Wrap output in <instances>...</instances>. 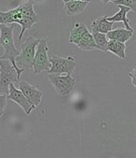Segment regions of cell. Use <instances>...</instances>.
Segmentation results:
<instances>
[{"label":"cell","instance_id":"cell-1","mask_svg":"<svg viewBox=\"0 0 136 158\" xmlns=\"http://www.w3.org/2000/svg\"><path fill=\"white\" fill-rule=\"evenodd\" d=\"M15 24L10 26L0 24V45L4 48V52L0 56L1 60H9L13 68L15 69L18 78L20 79L21 74L24 71L23 69H18L15 63V58L19 55L20 52L16 49L13 40V29Z\"/></svg>","mask_w":136,"mask_h":158},{"label":"cell","instance_id":"cell-2","mask_svg":"<svg viewBox=\"0 0 136 158\" xmlns=\"http://www.w3.org/2000/svg\"><path fill=\"white\" fill-rule=\"evenodd\" d=\"M39 41L40 39H36L34 37H28L24 40L22 44L19 55L15 58V63L18 69H32L36 49Z\"/></svg>","mask_w":136,"mask_h":158},{"label":"cell","instance_id":"cell-3","mask_svg":"<svg viewBox=\"0 0 136 158\" xmlns=\"http://www.w3.org/2000/svg\"><path fill=\"white\" fill-rule=\"evenodd\" d=\"M49 60L50 63V69L47 72L48 74L62 75L66 73L67 75H71L77 68V61L73 56L52 55Z\"/></svg>","mask_w":136,"mask_h":158},{"label":"cell","instance_id":"cell-4","mask_svg":"<svg viewBox=\"0 0 136 158\" xmlns=\"http://www.w3.org/2000/svg\"><path fill=\"white\" fill-rule=\"evenodd\" d=\"M17 72L9 60L0 59V94L8 97L10 84L19 82Z\"/></svg>","mask_w":136,"mask_h":158},{"label":"cell","instance_id":"cell-5","mask_svg":"<svg viewBox=\"0 0 136 158\" xmlns=\"http://www.w3.org/2000/svg\"><path fill=\"white\" fill-rule=\"evenodd\" d=\"M48 52L49 47L47 45V40L40 39V41L36 49V53L32 65L35 74H40L42 72H48L50 70V63L49 60Z\"/></svg>","mask_w":136,"mask_h":158},{"label":"cell","instance_id":"cell-6","mask_svg":"<svg viewBox=\"0 0 136 158\" xmlns=\"http://www.w3.org/2000/svg\"><path fill=\"white\" fill-rule=\"evenodd\" d=\"M49 81L60 96H67L75 88L76 81L71 75H53L48 74Z\"/></svg>","mask_w":136,"mask_h":158},{"label":"cell","instance_id":"cell-7","mask_svg":"<svg viewBox=\"0 0 136 158\" xmlns=\"http://www.w3.org/2000/svg\"><path fill=\"white\" fill-rule=\"evenodd\" d=\"M19 90L22 93L24 98L28 100V102L37 108L38 106L40 105L42 101V97H43V92L40 91L37 85L31 84L26 81H21L18 84Z\"/></svg>","mask_w":136,"mask_h":158},{"label":"cell","instance_id":"cell-8","mask_svg":"<svg viewBox=\"0 0 136 158\" xmlns=\"http://www.w3.org/2000/svg\"><path fill=\"white\" fill-rule=\"evenodd\" d=\"M9 99H10L11 101L15 102L16 104H18L26 113V115H29L32 110H34L36 108L32 106L28 100L24 98V96L22 94V93L15 87L14 84H10V88H9V94L7 97Z\"/></svg>","mask_w":136,"mask_h":158},{"label":"cell","instance_id":"cell-9","mask_svg":"<svg viewBox=\"0 0 136 158\" xmlns=\"http://www.w3.org/2000/svg\"><path fill=\"white\" fill-rule=\"evenodd\" d=\"M64 11L67 15L74 16L82 13L86 8L90 5L89 0H69V1H62Z\"/></svg>","mask_w":136,"mask_h":158},{"label":"cell","instance_id":"cell-10","mask_svg":"<svg viewBox=\"0 0 136 158\" xmlns=\"http://www.w3.org/2000/svg\"><path fill=\"white\" fill-rule=\"evenodd\" d=\"M118 9V11L113 15V16H106V20L108 22H111V23H118V22H122L125 25V29H127L128 31H130V32H133V29L130 27V23H129V20H128V17H127V14L131 11L129 8L127 7H124V6H117Z\"/></svg>","mask_w":136,"mask_h":158},{"label":"cell","instance_id":"cell-11","mask_svg":"<svg viewBox=\"0 0 136 158\" xmlns=\"http://www.w3.org/2000/svg\"><path fill=\"white\" fill-rule=\"evenodd\" d=\"M113 23L106 20V16H100L92 21L91 32H99L106 35L111 30H113Z\"/></svg>","mask_w":136,"mask_h":158},{"label":"cell","instance_id":"cell-12","mask_svg":"<svg viewBox=\"0 0 136 158\" xmlns=\"http://www.w3.org/2000/svg\"><path fill=\"white\" fill-rule=\"evenodd\" d=\"M132 35H133V32L128 31L125 28H117L108 32L106 34V38L108 40L117 41V42L125 44V42H127L132 37Z\"/></svg>","mask_w":136,"mask_h":158},{"label":"cell","instance_id":"cell-13","mask_svg":"<svg viewBox=\"0 0 136 158\" xmlns=\"http://www.w3.org/2000/svg\"><path fill=\"white\" fill-rule=\"evenodd\" d=\"M88 32H89V29L83 23H75V26L70 31L69 42L77 45L79 42V40L84 37V35Z\"/></svg>","mask_w":136,"mask_h":158},{"label":"cell","instance_id":"cell-14","mask_svg":"<svg viewBox=\"0 0 136 158\" xmlns=\"http://www.w3.org/2000/svg\"><path fill=\"white\" fill-rule=\"evenodd\" d=\"M106 52H110L120 59H126V45L124 43L108 40Z\"/></svg>","mask_w":136,"mask_h":158},{"label":"cell","instance_id":"cell-15","mask_svg":"<svg viewBox=\"0 0 136 158\" xmlns=\"http://www.w3.org/2000/svg\"><path fill=\"white\" fill-rule=\"evenodd\" d=\"M77 47L82 51H94V50H99L97 45L95 44L91 33L89 32L84 35V37L79 40V42L77 44Z\"/></svg>","mask_w":136,"mask_h":158},{"label":"cell","instance_id":"cell-16","mask_svg":"<svg viewBox=\"0 0 136 158\" xmlns=\"http://www.w3.org/2000/svg\"><path fill=\"white\" fill-rule=\"evenodd\" d=\"M38 22H39V16L38 15L34 16V17H22L20 19V21L18 22V24L21 25L22 30H21V33L19 35V39H18L19 42L22 40V38L25 31L30 29L34 24L38 23Z\"/></svg>","mask_w":136,"mask_h":158},{"label":"cell","instance_id":"cell-17","mask_svg":"<svg viewBox=\"0 0 136 158\" xmlns=\"http://www.w3.org/2000/svg\"><path fill=\"white\" fill-rule=\"evenodd\" d=\"M16 9L22 17H34L38 15V13L34 10L33 2L29 0L28 1H21Z\"/></svg>","mask_w":136,"mask_h":158},{"label":"cell","instance_id":"cell-18","mask_svg":"<svg viewBox=\"0 0 136 158\" xmlns=\"http://www.w3.org/2000/svg\"><path fill=\"white\" fill-rule=\"evenodd\" d=\"M91 35L99 50L103 52H106V47H107V42H108L106 35L99 33V32H91Z\"/></svg>","mask_w":136,"mask_h":158},{"label":"cell","instance_id":"cell-19","mask_svg":"<svg viewBox=\"0 0 136 158\" xmlns=\"http://www.w3.org/2000/svg\"><path fill=\"white\" fill-rule=\"evenodd\" d=\"M103 2L114 6H124L129 8L131 11L136 12V0H110V1H103Z\"/></svg>","mask_w":136,"mask_h":158},{"label":"cell","instance_id":"cell-20","mask_svg":"<svg viewBox=\"0 0 136 158\" xmlns=\"http://www.w3.org/2000/svg\"><path fill=\"white\" fill-rule=\"evenodd\" d=\"M7 99L8 98L3 94H0V117L4 114V111L7 107Z\"/></svg>","mask_w":136,"mask_h":158},{"label":"cell","instance_id":"cell-21","mask_svg":"<svg viewBox=\"0 0 136 158\" xmlns=\"http://www.w3.org/2000/svg\"><path fill=\"white\" fill-rule=\"evenodd\" d=\"M135 74H136V70L135 69H132L130 72H129V77H130V79H131V84L133 85V87H136Z\"/></svg>","mask_w":136,"mask_h":158}]
</instances>
